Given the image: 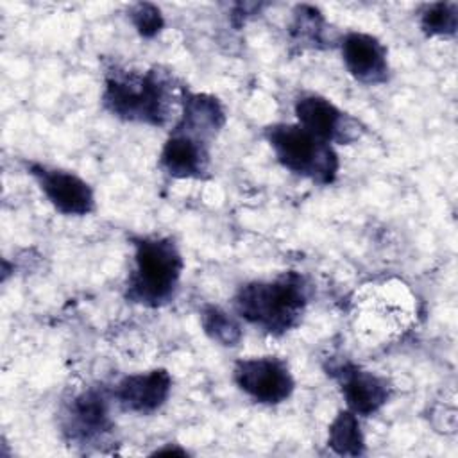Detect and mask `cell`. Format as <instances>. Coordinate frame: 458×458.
Wrapping results in <instances>:
<instances>
[{
  "label": "cell",
  "mask_w": 458,
  "mask_h": 458,
  "mask_svg": "<svg viewBox=\"0 0 458 458\" xmlns=\"http://www.w3.org/2000/svg\"><path fill=\"white\" fill-rule=\"evenodd\" d=\"M184 86L161 66L145 72L111 68L104 77L102 104L106 111L123 122L165 127L177 109Z\"/></svg>",
  "instance_id": "1"
},
{
  "label": "cell",
  "mask_w": 458,
  "mask_h": 458,
  "mask_svg": "<svg viewBox=\"0 0 458 458\" xmlns=\"http://www.w3.org/2000/svg\"><path fill=\"white\" fill-rule=\"evenodd\" d=\"M310 299V286L299 272H284L274 279L242 284L234 297V311L247 324L267 335L281 336L302 318Z\"/></svg>",
  "instance_id": "2"
},
{
  "label": "cell",
  "mask_w": 458,
  "mask_h": 458,
  "mask_svg": "<svg viewBox=\"0 0 458 458\" xmlns=\"http://www.w3.org/2000/svg\"><path fill=\"white\" fill-rule=\"evenodd\" d=\"M132 268L125 281V299L145 308L168 304L181 283L184 259L179 247L166 236H136Z\"/></svg>",
  "instance_id": "3"
},
{
  "label": "cell",
  "mask_w": 458,
  "mask_h": 458,
  "mask_svg": "<svg viewBox=\"0 0 458 458\" xmlns=\"http://www.w3.org/2000/svg\"><path fill=\"white\" fill-rule=\"evenodd\" d=\"M265 140L283 168L318 184L335 182L340 168L336 150L331 143L317 138L302 125H268L265 129Z\"/></svg>",
  "instance_id": "4"
},
{
  "label": "cell",
  "mask_w": 458,
  "mask_h": 458,
  "mask_svg": "<svg viewBox=\"0 0 458 458\" xmlns=\"http://www.w3.org/2000/svg\"><path fill=\"white\" fill-rule=\"evenodd\" d=\"M233 381L254 403L267 406L284 403L295 388L290 367L277 356L238 360L233 367Z\"/></svg>",
  "instance_id": "5"
},
{
  "label": "cell",
  "mask_w": 458,
  "mask_h": 458,
  "mask_svg": "<svg viewBox=\"0 0 458 458\" xmlns=\"http://www.w3.org/2000/svg\"><path fill=\"white\" fill-rule=\"evenodd\" d=\"M297 123L327 143L349 145L360 140L363 127L349 113L317 93H302L293 104Z\"/></svg>",
  "instance_id": "6"
},
{
  "label": "cell",
  "mask_w": 458,
  "mask_h": 458,
  "mask_svg": "<svg viewBox=\"0 0 458 458\" xmlns=\"http://www.w3.org/2000/svg\"><path fill=\"white\" fill-rule=\"evenodd\" d=\"M27 172L55 211L66 216H84L95 211V193L77 174L43 163H27Z\"/></svg>",
  "instance_id": "7"
},
{
  "label": "cell",
  "mask_w": 458,
  "mask_h": 458,
  "mask_svg": "<svg viewBox=\"0 0 458 458\" xmlns=\"http://www.w3.org/2000/svg\"><path fill=\"white\" fill-rule=\"evenodd\" d=\"M327 374L336 381L347 410L356 415L370 417L377 413L390 399V383L383 376L365 370L352 361L331 363Z\"/></svg>",
  "instance_id": "8"
},
{
  "label": "cell",
  "mask_w": 458,
  "mask_h": 458,
  "mask_svg": "<svg viewBox=\"0 0 458 458\" xmlns=\"http://www.w3.org/2000/svg\"><path fill=\"white\" fill-rule=\"evenodd\" d=\"M113 429L109 415V397L102 388L91 386L66 404L63 413V431L70 442L93 444L102 440Z\"/></svg>",
  "instance_id": "9"
},
{
  "label": "cell",
  "mask_w": 458,
  "mask_h": 458,
  "mask_svg": "<svg viewBox=\"0 0 458 458\" xmlns=\"http://www.w3.org/2000/svg\"><path fill=\"white\" fill-rule=\"evenodd\" d=\"M170 392V372L166 369H152L123 376L111 390V395L123 411L150 415L166 403Z\"/></svg>",
  "instance_id": "10"
},
{
  "label": "cell",
  "mask_w": 458,
  "mask_h": 458,
  "mask_svg": "<svg viewBox=\"0 0 458 458\" xmlns=\"http://www.w3.org/2000/svg\"><path fill=\"white\" fill-rule=\"evenodd\" d=\"M342 59L347 72L363 84H383L388 81V52L386 47L372 34L347 32L340 39Z\"/></svg>",
  "instance_id": "11"
},
{
  "label": "cell",
  "mask_w": 458,
  "mask_h": 458,
  "mask_svg": "<svg viewBox=\"0 0 458 458\" xmlns=\"http://www.w3.org/2000/svg\"><path fill=\"white\" fill-rule=\"evenodd\" d=\"M225 125V111L222 102L209 93H193L186 88L181 97V109L172 129L202 140L211 145Z\"/></svg>",
  "instance_id": "12"
},
{
  "label": "cell",
  "mask_w": 458,
  "mask_h": 458,
  "mask_svg": "<svg viewBox=\"0 0 458 458\" xmlns=\"http://www.w3.org/2000/svg\"><path fill=\"white\" fill-rule=\"evenodd\" d=\"M209 143L172 129L159 154V166L175 179H204L209 170Z\"/></svg>",
  "instance_id": "13"
},
{
  "label": "cell",
  "mask_w": 458,
  "mask_h": 458,
  "mask_svg": "<svg viewBox=\"0 0 458 458\" xmlns=\"http://www.w3.org/2000/svg\"><path fill=\"white\" fill-rule=\"evenodd\" d=\"M326 32L327 23L317 7L302 4L293 9L290 23V38L293 45L301 48H326Z\"/></svg>",
  "instance_id": "14"
},
{
  "label": "cell",
  "mask_w": 458,
  "mask_h": 458,
  "mask_svg": "<svg viewBox=\"0 0 458 458\" xmlns=\"http://www.w3.org/2000/svg\"><path fill=\"white\" fill-rule=\"evenodd\" d=\"M327 445L340 456H361L365 454V438L358 415L351 410H340L329 424Z\"/></svg>",
  "instance_id": "15"
},
{
  "label": "cell",
  "mask_w": 458,
  "mask_h": 458,
  "mask_svg": "<svg viewBox=\"0 0 458 458\" xmlns=\"http://www.w3.org/2000/svg\"><path fill=\"white\" fill-rule=\"evenodd\" d=\"M200 326L215 344L224 347H236L243 336L236 317L215 304H206L200 310Z\"/></svg>",
  "instance_id": "16"
},
{
  "label": "cell",
  "mask_w": 458,
  "mask_h": 458,
  "mask_svg": "<svg viewBox=\"0 0 458 458\" xmlns=\"http://www.w3.org/2000/svg\"><path fill=\"white\" fill-rule=\"evenodd\" d=\"M458 27V5L454 2H435L420 11V29L426 36H453Z\"/></svg>",
  "instance_id": "17"
},
{
  "label": "cell",
  "mask_w": 458,
  "mask_h": 458,
  "mask_svg": "<svg viewBox=\"0 0 458 458\" xmlns=\"http://www.w3.org/2000/svg\"><path fill=\"white\" fill-rule=\"evenodd\" d=\"M129 18L141 38H154L165 27V18L161 14V9L148 2L134 4L129 11Z\"/></svg>",
  "instance_id": "18"
},
{
  "label": "cell",
  "mask_w": 458,
  "mask_h": 458,
  "mask_svg": "<svg viewBox=\"0 0 458 458\" xmlns=\"http://www.w3.org/2000/svg\"><path fill=\"white\" fill-rule=\"evenodd\" d=\"M165 453H172V454H186L184 449H179V447H163V449H157L154 454H165Z\"/></svg>",
  "instance_id": "19"
}]
</instances>
